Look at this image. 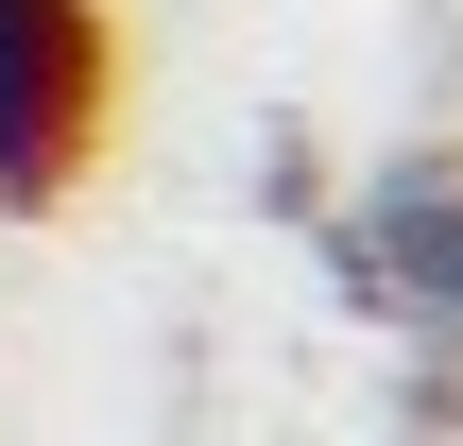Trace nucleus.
I'll return each mask as SVG.
<instances>
[{"label": "nucleus", "instance_id": "obj_1", "mask_svg": "<svg viewBox=\"0 0 463 446\" xmlns=\"http://www.w3.org/2000/svg\"><path fill=\"white\" fill-rule=\"evenodd\" d=\"M103 138V0H0V206H52Z\"/></svg>", "mask_w": 463, "mask_h": 446}, {"label": "nucleus", "instance_id": "obj_2", "mask_svg": "<svg viewBox=\"0 0 463 446\" xmlns=\"http://www.w3.org/2000/svg\"><path fill=\"white\" fill-rule=\"evenodd\" d=\"M361 292H378L412 344L463 361V172L447 155H395V172L361 189Z\"/></svg>", "mask_w": 463, "mask_h": 446}]
</instances>
